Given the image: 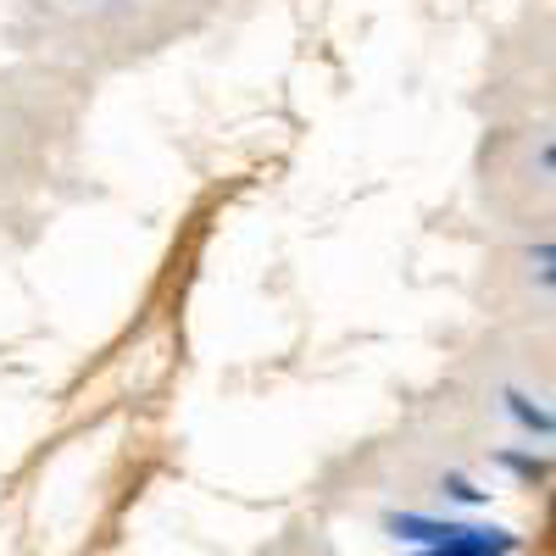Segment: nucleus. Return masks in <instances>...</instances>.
Returning a JSON list of instances; mask_svg holds the SVG:
<instances>
[{"mask_svg": "<svg viewBox=\"0 0 556 556\" xmlns=\"http://www.w3.org/2000/svg\"><path fill=\"white\" fill-rule=\"evenodd\" d=\"M518 545V534H506V529H479V523H451V534L429 551H417V556H506Z\"/></svg>", "mask_w": 556, "mask_h": 556, "instance_id": "1", "label": "nucleus"}, {"mask_svg": "<svg viewBox=\"0 0 556 556\" xmlns=\"http://www.w3.org/2000/svg\"><path fill=\"white\" fill-rule=\"evenodd\" d=\"M506 406H513V417H518V424H523V429H534V434H545V429H556V417H551V412H540V406H534L529 395H518V390H513V395H506Z\"/></svg>", "mask_w": 556, "mask_h": 556, "instance_id": "2", "label": "nucleus"}, {"mask_svg": "<svg viewBox=\"0 0 556 556\" xmlns=\"http://www.w3.org/2000/svg\"><path fill=\"white\" fill-rule=\"evenodd\" d=\"M501 462H506V468H513L518 479H529V484L551 473V468H545V456H518V451H501Z\"/></svg>", "mask_w": 556, "mask_h": 556, "instance_id": "3", "label": "nucleus"}, {"mask_svg": "<svg viewBox=\"0 0 556 556\" xmlns=\"http://www.w3.org/2000/svg\"><path fill=\"white\" fill-rule=\"evenodd\" d=\"M445 495H456V501H468V506H473V501H484V490H473V484L462 479V473H445Z\"/></svg>", "mask_w": 556, "mask_h": 556, "instance_id": "4", "label": "nucleus"}, {"mask_svg": "<svg viewBox=\"0 0 556 556\" xmlns=\"http://www.w3.org/2000/svg\"><path fill=\"white\" fill-rule=\"evenodd\" d=\"M534 262H556V245H540V251H534ZM545 278H551V285H556V267H551Z\"/></svg>", "mask_w": 556, "mask_h": 556, "instance_id": "5", "label": "nucleus"}, {"mask_svg": "<svg viewBox=\"0 0 556 556\" xmlns=\"http://www.w3.org/2000/svg\"><path fill=\"white\" fill-rule=\"evenodd\" d=\"M551 534H556V495H551Z\"/></svg>", "mask_w": 556, "mask_h": 556, "instance_id": "6", "label": "nucleus"}, {"mask_svg": "<svg viewBox=\"0 0 556 556\" xmlns=\"http://www.w3.org/2000/svg\"><path fill=\"white\" fill-rule=\"evenodd\" d=\"M545 167H556V146H551V151H545Z\"/></svg>", "mask_w": 556, "mask_h": 556, "instance_id": "7", "label": "nucleus"}]
</instances>
